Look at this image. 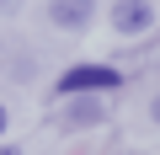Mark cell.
<instances>
[{
	"mask_svg": "<svg viewBox=\"0 0 160 155\" xmlns=\"http://www.w3.org/2000/svg\"><path fill=\"white\" fill-rule=\"evenodd\" d=\"M123 86V75L112 70V64H75V70H64L59 80H53V91L59 96H91V91H118Z\"/></svg>",
	"mask_w": 160,
	"mask_h": 155,
	"instance_id": "6da1fadb",
	"label": "cell"
},
{
	"mask_svg": "<svg viewBox=\"0 0 160 155\" xmlns=\"http://www.w3.org/2000/svg\"><path fill=\"white\" fill-rule=\"evenodd\" d=\"M107 22H112L123 38H139V32L155 27V6H149V0H118V6L107 11Z\"/></svg>",
	"mask_w": 160,
	"mask_h": 155,
	"instance_id": "7a4b0ae2",
	"label": "cell"
},
{
	"mask_svg": "<svg viewBox=\"0 0 160 155\" xmlns=\"http://www.w3.org/2000/svg\"><path fill=\"white\" fill-rule=\"evenodd\" d=\"M91 16H96V0H53V6H48V22L59 32H86Z\"/></svg>",
	"mask_w": 160,
	"mask_h": 155,
	"instance_id": "3957f363",
	"label": "cell"
},
{
	"mask_svg": "<svg viewBox=\"0 0 160 155\" xmlns=\"http://www.w3.org/2000/svg\"><path fill=\"white\" fill-rule=\"evenodd\" d=\"M107 118V102H69L64 112H59V128L64 134H75V128H96Z\"/></svg>",
	"mask_w": 160,
	"mask_h": 155,
	"instance_id": "277c9868",
	"label": "cell"
},
{
	"mask_svg": "<svg viewBox=\"0 0 160 155\" xmlns=\"http://www.w3.org/2000/svg\"><path fill=\"white\" fill-rule=\"evenodd\" d=\"M22 6H27V0H0V16H16Z\"/></svg>",
	"mask_w": 160,
	"mask_h": 155,
	"instance_id": "5b68a950",
	"label": "cell"
},
{
	"mask_svg": "<svg viewBox=\"0 0 160 155\" xmlns=\"http://www.w3.org/2000/svg\"><path fill=\"white\" fill-rule=\"evenodd\" d=\"M0 155H22V144H0Z\"/></svg>",
	"mask_w": 160,
	"mask_h": 155,
	"instance_id": "8992f818",
	"label": "cell"
},
{
	"mask_svg": "<svg viewBox=\"0 0 160 155\" xmlns=\"http://www.w3.org/2000/svg\"><path fill=\"white\" fill-rule=\"evenodd\" d=\"M0 134H6V107H0Z\"/></svg>",
	"mask_w": 160,
	"mask_h": 155,
	"instance_id": "52a82bcc",
	"label": "cell"
},
{
	"mask_svg": "<svg viewBox=\"0 0 160 155\" xmlns=\"http://www.w3.org/2000/svg\"><path fill=\"white\" fill-rule=\"evenodd\" d=\"M155 123H160V96H155Z\"/></svg>",
	"mask_w": 160,
	"mask_h": 155,
	"instance_id": "ba28073f",
	"label": "cell"
}]
</instances>
